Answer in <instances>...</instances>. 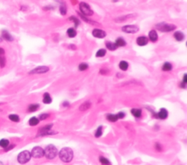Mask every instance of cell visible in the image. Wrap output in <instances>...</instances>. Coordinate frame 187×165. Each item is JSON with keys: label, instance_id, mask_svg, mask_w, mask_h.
<instances>
[{"label": "cell", "instance_id": "d6a6232c", "mask_svg": "<svg viewBox=\"0 0 187 165\" xmlns=\"http://www.w3.org/2000/svg\"><path fill=\"white\" fill-rule=\"evenodd\" d=\"M8 118L10 121H13V122H19L20 121L19 116L18 115H15V114H11L8 116Z\"/></svg>", "mask_w": 187, "mask_h": 165}, {"label": "cell", "instance_id": "60d3db41", "mask_svg": "<svg viewBox=\"0 0 187 165\" xmlns=\"http://www.w3.org/2000/svg\"><path fill=\"white\" fill-rule=\"evenodd\" d=\"M182 83H185V84H187V75L186 74H184L183 77V81H182Z\"/></svg>", "mask_w": 187, "mask_h": 165}, {"label": "cell", "instance_id": "6da1fadb", "mask_svg": "<svg viewBox=\"0 0 187 165\" xmlns=\"http://www.w3.org/2000/svg\"><path fill=\"white\" fill-rule=\"evenodd\" d=\"M59 158L60 159L65 163H68L73 160V151L70 148H64L59 152Z\"/></svg>", "mask_w": 187, "mask_h": 165}, {"label": "cell", "instance_id": "c3c4849f", "mask_svg": "<svg viewBox=\"0 0 187 165\" xmlns=\"http://www.w3.org/2000/svg\"><path fill=\"white\" fill-rule=\"evenodd\" d=\"M112 1H113V2H118V0H112Z\"/></svg>", "mask_w": 187, "mask_h": 165}, {"label": "cell", "instance_id": "ac0fdd59", "mask_svg": "<svg viewBox=\"0 0 187 165\" xmlns=\"http://www.w3.org/2000/svg\"><path fill=\"white\" fill-rule=\"evenodd\" d=\"M105 45H106V48L110 50L111 51H116V49L118 48V47L116 46V45L115 44V42H110V41H107L105 42Z\"/></svg>", "mask_w": 187, "mask_h": 165}, {"label": "cell", "instance_id": "603a6c76", "mask_svg": "<svg viewBox=\"0 0 187 165\" xmlns=\"http://www.w3.org/2000/svg\"><path fill=\"white\" fill-rule=\"evenodd\" d=\"M132 14L131 15H122V16H120V17H118L117 19H115V21H116V23H122L125 21L126 20H127V19H130L131 17H132Z\"/></svg>", "mask_w": 187, "mask_h": 165}, {"label": "cell", "instance_id": "277c9868", "mask_svg": "<svg viewBox=\"0 0 187 165\" xmlns=\"http://www.w3.org/2000/svg\"><path fill=\"white\" fill-rule=\"evenodd\" d=\"M79 9H80V11L82 15H85V16H92L94 15V11L92 9V8L90 7V5L84 2H81V3L79 4Z\"/></svg>", "mask_w": 187, "mask_h": 165}, {"label": "cell", "instance_id": "f6af8a7d", "mask_svg": "<svg viewBox=\"0 0 187 165\" xmlns=\"http://www.w3.org/2000/svg\"><path fill=\"white\" fill-rule=\"evenodd\" d=\"M63 105L64 107H67V106H69L70 105V104L67 102H64L63 103Z\"/></svg>", "mask_w": 187, "mask_h": 165}, {"label": "cell", "instance_id": "7bdbcfd3", "mask_svg": "<svg viewBox=\"0 0 187 165\" xmlns=\"http://www.w3.org/2000/svg\"><path fill=\"white\" fill-rule=\"evenodd\" d=\"M4 53H5V51H4V49H3L2 48H0V56L4 55Z\"/></svg>", "mask_w": 187, "mask_h": 165}, {"label": "cell", "instance_id": "5b68a950", "mask_svg": "<svg viewBox=\"0 0 187 165\" xmlns=\"http://www.w3.org/2000/svg\"><path fill=\"white\" fill-rule=\"evenodd\" d=\"M31 157H32V155H31V153L29 151L23 150L19 154L17 159H18V161L20 164H24L27 163L28 161H29Z\"/></svg>", "mask_w": 187, "mask_h": 165}, {"label": "cell", "instance_id": "f1b7e54d", "mask_svg": "<svg viewBox=\"0 0 187 165\" xmlns=\"http://www.w3.org/2000/svg\"><path fill=\"white\" fill-rule=\"evenodd\" d=\"M39 107H40V105L38 104H31L28 107V111L31 113L35 112L39 109Z\"/></svg>", "mask_w": 187, "mask_h": 165}, {"label": "cell", "instance_id": "3957f363", "mask_svg": "<svg viewBox=\"0 0 187 165\" xmlns=\"http://www.w3.org/2000/svg\"><path fill=\"white\" fill-rule=\"evenodd\" d=\"M58 150L53 145H49L44 150V156L48 159H53L57 156Z\"/></svg>", "mask_w": 187, "mask_h": 165}, {"label": "cell", "instance_id": "7dc6e473", "mask_svg": "<svg viewBox=\"0 0 187 165\" xmlns=\"http://www.w3.org/2000/svg\"><path fill=\"white\" fill-rule=\"evenodd\" d=\"M2 41H3V40H2V37H0V42H2Z\"/></svg>", "mask_w": 187, "mask_h": 165}, {"label": "cell", "instance_id": "681fc988", "mask_svg": "<svg viewBox=\"0 0 187 165\" xmlns=\"http://www.w3.org/2000/svg\"><path fill=\"white\" fill-rule=\"evenodd\" d=\"M0 165H3V164H2V162H1V161H0Z\"/></svg>", "mask_w": 187, "mask_h": 165}, {"label": "cell", "instance_id": "7a4b0ae2", "mask_svg": "<svg viewBox=\"0 0 187 165\" xmlns=\"http://www.w3.org/2000/svg\"><path fill=\"white\" fill-rule=\"evenodd\" d=\"M157 29L161 32H170L176 29L177 26L172 23H167L165 22H161L156 25Z\"/></svg>", "mask_w": 187, "mask_h": 165}, {"label": "cell", "instance_id": "ba28073f", "mask_svg": "<svg viewBox=\"0 0 187 165\" xmlns=\"http://www.w3.org/2000/svg\"><path fill=\"white\" fill-rule=\"evenodd\" d=\"M31 155L34 158H37L43 157L44 156V150L40 147H34L31 152Z\"/></svg>", "mask_w": 187, "mask_h": 165}, {"label": "cell", "instance_id": "5bb4252c", "mask_svg": "<svg viewBox=\"0 0 187 165\" xmlns=\"http://www.w3.org/2000/svg\"><path fill=\"white\" fill-rule=\"evenodd\" d=\"M148 40L151 41L153 42H156L159 39V35H158L157 32L155 29L150 30L148 32Z\"/></svg>", "mask_w": 187, "mask_h": 165}, {"label": "cell", "instance_id": "44dd1931", "mask_svg": "<svg viewBox=\"0 0 187 165\" xmlns=\"http://www.w3.org/2000/svg\"><path fill=\"white\" fill-rule=\"evenodd\" d=\"M67 34L68 35V37L70 38H74L76 37L77 35V32L74 28H69L67 31Z\"/></svg>", "mask_w": 187, "mask_h": 165}, {"label": "cell", "instance_id": "d4e9b609", "mask_svg": "<svg viewBox=\"0 0 187 165\" xmlns=\"http://www.w3.org/2000/svg\"><path fill=\"white\" fill-rule=\"evenodd\" d=\"M131 113L132 114L135 116V118H140L142 115V110L140 109H137V108H134L131 110Z\"/></svg>", "mask_w": 187, "mask_h": 165}, {"label": "cell", "instance_id": "52a82bcc", "mask_svg": "<svg viewBox=\"0 0 187 165\" xmlns=\"http://www.w3.org/2000/svg\"><path fill=\"white\" fill-rule=\"evenodd\" d=\"M49 71V67L46 66H40L31 70L29 74V75H35V74H44Z\"/></svg>", "mask_w": 187, "mask_h": 165}, {"label": "cell", "instance_id": "1f68e13d", "mask_svg": "<svg viewBox=\"0 0 187 165\" xmlns=\"http://www.w3.org/2000/svg\"><path fill=\"white\" fill-rule=\"evenodd\" d=\"M9 145H10V142L8 139H2L0 140V147H2L3 148H6Z\"/></svg>", "mask_w": 187, "mask_h": 165}, {"label": "cell", "instance_id": "b9f144b4", "mask_svg": "<svg viewBox=\"0 0 187 165\" xmlns=\"http://www.w3.org/2000/svg\"><path fill=\"white\" fill-rule=\"evenodd\" d=\"M156 150H161V145H160V144H159V143H156Z\"/></svg>", "mask_w": 187, "mask_h": 165}, {"label": "cell", "instance_id": "7402d4cb", "mask_svg": "<svg viewBox=\"0 0 187 165\" xmlns=\"http://www.w3.org/2000/svg\"><path fill=\"white\" fill-rule=\"evenodd\" d=\"M92 106V104L90 102H88V101H86V102H85L84 103H83L82 105H81V106H80V110L81 111H85V110H87L88 109H89L90 107Z\"/></svg>", "mask_w": 187, "mask_h": 165}, {"label": "cell", "instance_id": "d6986e66", "mask_svg": "<svg viewBox=\"0 0 187 165\" xmlns=\"http://www.w3.org/2000/svg\"><path fill=\"white\" fill-rule=\"evenodd\" d=\"M43 102L45 104H51L52 102V98L49 93L46 92V93H45L44 94H43Z\"/></svg>", "mask_w": 187, "mask_h": 165}, {"label": "cell", "instance_id": "f907efd6", "mask_svg": "<svg viewBox=\"0 0 187 165\" xmlns=\"http://www.w3.org/2000/svg\"><path fill=\"white\" fill-rule=\"evenodd\" d=\"M2 103H0V105H2Z\"/></svg>", "mask_w": 187, "mask_h": 165}, {"label": "cell", "instance_id": "836d02e7", "mask_svg": "<svg viewBox=\"0 0 187 165\" xmlns=\"http://www.w3.org/2000/svg\"><path fill=\"white\" fill-rule=\"evenodd\" d=\"M6 62H7V60H6V57L4 56V55L0 56V67L4 68L6 65Z\"/></svg>", "mask_w": 187, "mask_h": 165}, {"label": "cell", "instance_id": "30bf717a", "mask_svg": "<svg viewBox=\"0 0 187 165\" xmlns=\"http://www.w3.org/2000/svg\"><path fill=\"white\" fill-rule=\"evenodd\" d=\"M154 116L156 118H159V119L164 120V119H166L168 116V112L165 108H161L158 113H154Z\"/></svg>", "mask_w": 187, "mask_h": 165}, {"label": "cell", "instance_id": "484cf974", "mask_svg": "<svg viewBox=\"0 0 187 165\" xmlns=\"http://www.w3.org/2000/svg\"><path fill=\"white\" fill-rule=\"evenodd\" d=\"M69 20H70V21L74 23V25H75V28H77V26L80 25V23H81L80 20L77 19V17H75V15H72L71 17H70V18H69Z\"/></svg>", "mask_w": 187, "mask_h": 165}, {"label": "cell", "instance_id": "cb8c5ba5", "mask_svg": "<svg viewBox=\"0 0 187 165\" xmlns=\"http://www.w3.org/2000/svg\"><path fill=\"white\" fill-rule=\"evenodd\" d=\"M59 12L62 15H65L67 13V8L66 4L65 3H62L59 7Z\"/></svg>", "mask_w": 187, "mask_h": 165}, {"label": "cell", "instance_id": "e0dca14e", "mask_svg": "<svg viewBox=\"0 0 187 165\" xmlns=\"http://www.w3.org/2000/svg\"><path fill=\"white\" fill-rule=\"evenodd\" d=\"M78 14H79V15H80V17H81V19H83V20L86 23H90V24H92V25H99V23H98L96 21H92L91 19H88L87 16H85V15H82L81 13H78Z\"/></svg>", "mask_w": 187, "mask_h": 165}, {"label": "cell", "instance_id": "8fae6325", "mask_svg": "<svg viewBox=\"0 0 187 165\" xmlns=\"http://www.w3.org/2000/svg\"><path fill=\"white\" fill-rule=\"evenodd\" d=\"M1 37L2 38L3 40L8 41V42H12L14 40V38L12 36L10 33L8 32V30H2L1 33Z\"/></svg>", "mask_w": 187, "mask_h": 165}, {"label": "cell", "instance_id": "9c48e42d", "mask_svg": "<svg viewBox=\"0 0 187 165\" xmlns=\"http://www.w3.org/2000/svg\"><path fill=\"white\" fill-rule=\"evenodd\" d=\"M92 35L93 37L96 38H99V39H103L107 36L106 32H105L104 30L100 29H94L92 30Z\"/></svg>", "mask_w": 187, "mask_h": 165}, {"label": "cell", "instance_id": "74e56055", "mask_svg": "<svg viewBox=\"0 0 187 165\" xmlns=\"http://www.w3.org/2000/svg\"><path fill=\"white\" fill-rule=\"evenodd\" d=\"M49 117V114L48 113H43L40 115V116H39V120H42V121H43V120H45L47 118Z\"/></svg>", "mask_w": 187, "mask_h": 165}, {"label": "cell", "instance_id": "bcb514c9", "mask_svg": "<svg viewBox=\"0 0 187 165\" xmlns=\"http://www.w3.org/2000/svg\"><path fill=\"white\" fill-rule=\"evenodd\" d=\"M26 10V8L25 6H22L21 8V10H22V11H25Z\"/></svg>", "mask_w": 187, "mask_h": 165}, {"label": "cell", "instance_id": "9a60e30c", "mask_svg": "<svg viewBox=\"0 0 187 165\" xmlns=\"http://www.w3.org/2000/svg\"><path fill=\"white\" fill-rule=\"evenodd\" d=\"M173 37H174L176 41L182 42L185 39V34L180 31H176V32H174V34H173Z\"/></svg>", "mask_w": 187, "mask_h": 165}, {"label": "cell", "instance_id": "ee69618b", "mask_svg": "<svg viewBox=\"0 0 187 165\" xmlns=\"http://www.w3.org/2000/svg\"><path fill=\"white\" fill-rule=\"evenodd\" d=\"M99 72L101 74H102V75H105L107 73V71L105 70H101L99 71Z\"/></svg>", "mask_w": 187, "mask_h": 165}, {"label": "cell", "instance_id": "f35d334b", "mask_svg": "<svg viewBox=\"0 0 187 165\" xmlns=\"http://www.w3.org/2000/svg\"><path fill=\"white\" fill-rule=\"evenodd\" d=\"M117 115H118V119H121V118H124L125 113H123V112H120V113H118L117 114Z\"/></svg>", "mask_w": 187, "mask_h": 165}, {"label": "cell", "instance_id": "4dcf8cb0", "mask_svg": "<svg viewBox=\"0 0 187 165\" xmlns=\"http://www.w3.org/2000/svg\"><path fill=\"white\" fill-rule=\"evenodd\" d=\"M39 123H40V120H39V118H37L36 117L31 118L29 119V124L32 126H34L38 124Z\"/></svg>", "mask_w": 187, "mask_h": 165}, {"label": "cell", "instance_id": "4fadbf2b", "mask_svg": "<svg viewBox=\"0 0 187 165\" xmlns=\"http://www.w3.org/2000/svg\"><path fill=\"white\" fill-rule=\"evenodd\" d=\"M148 38L146 36H140L136 39V43L139 46H146L148 43Z\"/></svg>", "mask_w": 187, "mask_h": 165}, {"label": "cell", "instance_id": "ffe728a7", "mask_svg": "<svg viewBox=\"0 0 187 165\" xmlns=\"http://www.w3.org/2000/svg\"><path fill=\"white\" fill-rule=\"evenodd\" d=\"M118 66H119L120 70L122 71H126L129 68V64L126 61H121L118 64Z\"/></svg>", "mask_w": 187, "mask_h": 165}, {"label": "cell", "instance_id": "7c38bea8", "mask_svg": "<svg viewBox=\"0 0 187 165\" xmlns=\"http://www.w3.org/2000/svg\"><path fill=\"white\" fill-rule=\"evenodd\" d=\"M52 127V124H49L46 126H45L43 128L40 129L39 131V135L40 136H44V135H51L53 134V132H51V129Z\"/></svg>", "mask_w": 187, "mask_h": 165}, {"label": "cell", "instance_id": "f546056e", "mask_svg": "<svg viewBox=\"0 0 187 165\" xmlns=\"http://www.w3.org/2000/svg\"><path fill=\"white\" fill-rule=\"evenodd\" d=\"M107 118L108 121H111V122H116L118 120L117 114H108L107 115Z\"/></svg>", "mask_w": 187, "mask_h": 165}, {"label": "cell", "instance_id": "e575fe53", "mask_svg": "<svg viewBox=\"0 0 187 165\" xmlns=\"http://www.w3.org/2000/svg\"><path fill=\"white\" fill-rule=\"evenodd\" d=\"M88 65L86 63H81L78 66V70L80 71H85V70H88Z\"/></svg>", "mask_w": 187, "mask_h": 165}, {"label": "cell", "instance_id": "2e32d148", "mask_svg": "<svg viewBox=\"0 0 187 165\" xmlns=\"http://www.w3.org/2000/svg\"><path fill=\"white\" fill-rule=\"evenodd\" d=\"M115 44L116 45L118 48V47H124L126 45V42L123 37H118L115 41Z\"/></svg>", "mask_w": 187, "mask_h": 165}, {"label": "cell", "instance_id": "8992f818", "mask_svg": "<svg viewBox=\"0 0 187 165\" xmlns=\"http://www.w3.org/2000/svg\"><path fill=\"white\" fill-rule=\"evenodd\" d=\"M121 30L124 33L135 34L139 31V27L136 25H125L121 28Z\"/></svg>", "mask_w": 187, "mask_h": 165}, {"label": "cell", "instance_id": "4316f807", "mask_svg": "<svg viewBox=\"0 0 187 165\" xmlns=\"http://www.w3.org/2000/svg\"><path fill=\"white\" fill-rule=\"evenodd\" d=\"M107 51L104 48H101V49H99L96 53V57L97 58H102V57H104L106 55Z\"/></svg>", "mask_w": 187, "mask_h": 165}, {"label": "cell", "instance_id": "83f0119b", "mask_svg": "<svg viewBox=\"0 0 187 165\" xmlns=\"http://www.w3.org/2000/svg\"><path fill=\"white\" fill-rule=\"evenodd\" d=\"M161 69L163 71L165 72H168V71H171L172 70V64H170V62H165L163 65Z\"/></svg>", "mask_w": 187, "mask_h": 165}, {"label": "cell", "instance_id": "8d00e7d4", "mask_svg": "<svg viewBox=\"0 0 187 165\" xmlns=\"http://www.w3.org/2000/svg\"><path fill=\"white\" fill-rule=\"evenodd\" d=\"M102 127L99 126V128L97 129V130H96V132L95 133L96 137H99L102 136Z\"/></svg>", "mask_w": 187, "mask_h": 165}, {"label": "cell", "instance_id": "d590c367", "mask_svg": "<svg viewBox=\"0 0 187 165\" xmlns=\"http://www.w3.org/2000/svg\"><path fill=\"white\" fill-rule=\"evenodd\" d=\"M99 161L103 165H110V162L109 161V160L107 158H106L103 157V156L99 157Z\"/></svg>", "mask_w": 187, "mask_h": 165}, {"label": "cell", "instance_id": "ab89813d", "mask_svg": "<svg viewBox=\"0 0 187 165\" xmlns=\"http://www.w3.org/2000/svg\"><path fill=\"white\" fill-rule=\"evenodd\" d=\"M14 147H15V145H10V146L8 145V146L6 148H4V150H5V151H8V150H12V149H13V148Z\"/></svg>", "mask_w": 187, "mask_h": 165}]
</instances>
